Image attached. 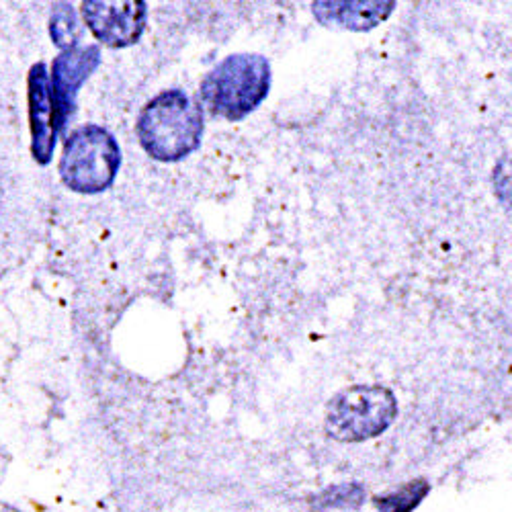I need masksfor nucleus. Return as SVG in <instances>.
<instances>
[{
	"mask_svg": "<svg viewBox=\"0 0 512 512\" xmlns=\"http://www.w3.org/2000/svg\"><path fill=\"white\" fill-rule=\"evenodd\" d=\"M203 132V107L181 89L152 97L136 121L144 152L158 162H179L191 156L201 146Z\"/></svg>",
	"mask_w": 512,
	"mask_h": 512,
	"instance_id": "f257e3e1",
	"label": "nucleus"
},
{
	"mask_svg": "<svg viewBox=\"0 0 512 512\" xmlns=\"http://www.w3.org/2000/svg\"><path fill=\"white\" fill-rule=\"evenodd\" d=\"M271 64L261 54H232L213 66L199 84L201 105L218 119L242 121L267 99Z\"/></svg>",
	"mask_w": 512,
	"mask_h": 512,
	"instance_id": "f03ea898",
	"label": "nucleus"
},
{
	"mask_svg": "<svg viewBox=\"0 0 512 512\" xmlns=\"http://www.w3.org/2000/svg\"><path fill=\"white\" fill-rule=\"evenodd\" d=\"M119 168V142L103 125H80L66 136L58 173L70 191L82 195L103 193L115 183Z\"/></svg>",
	"mask_w": 512,
	"mask_h": 512,
	"instance_id": "7ed1b4c3",
	"label": "nucleus"
},
{
	"mask_svg": "<svg viewBox=\"0 0 512 512\" xmlns=\"http://www.w3.org/2000/svg\"><path fill=\"white\" fill-rule=\"evenodd\" d=\"M398 418L396 396L381 386H353L326 410V433L340 443H363L386 433Z\"/></svg>",
	"mask_w": 512,
	"mask_h": 512,
	"instance_id": "20e7f679",
	"label": "nucleus"
},
{
	"mask_svg": "<svg viewBox=\"0 0 512 512\" xmlns=\"http://www.w3.org/2000/svg\"><path fill=\"white\" fill-rule=\"evenodd\" d=\"M80 11L95 39L109 48L138 44L148 23V5L144 0H121V3L87 0Z\"/></svg>",
	"mask_w": 512,
	"mask_h": 512,
	"instance_id": "39448f33",
	"label": "nucleus"
},
{
	"mask_svg": "<svg viewBox=\"0 0 512 512\" xmlns=\"http://www.w3.org/2000/svg\"><path fill=\"white\" fill-rule=\"evenodd\" d=\"M27 101H29V127H31V154L37 164L48 166L54 158L60 130L56 121L54 99H52L50 72L44 62L33 64L29 70Z\"/></svg>",
	"mask_w": 512,
	"mask_h": 512,
	"instance_id": "423d86ee",
	"label": "nucleus"
},
{
	"mask_svg": "<svg viewBox=\"0 0 512 512\" xmlns=\"http://www.w3.org/2000/svg\"><path fill=\"white\" fill-rule=\"evenodd\" d=\"M101 48L97 44L78 46L66 52H60L52 62L50 82L52 99L56 107V121L60 134L66 132V123L74 113L76 97L84 82L99 68Z\"/></svg>",
	"mask_w": 512,
	"mask_h": 512,
	"instance_id": "0eeeda50",
	"label": "nucleus"
},
{
	"mask_svg": "<svg viewBox=\"0 0 512 512\" xmlns=\"http://www.w3.org/2000/svg\"><path fill=\"white\" fill-rule=\"evenodd\" d=\"M396 3H314V15L322 25H340L351 31H369L386 21Z\"/></svg>",
	"mask_w": 512,
	"mask_h": 512,
	"instance_id": "6e6552de",
	"label": "nucleus"
},
{
	"mask_svg": "<svg viewBox=\"0 0 512 512\" xmlns=\"http://www.w3.org/2000/svg\"><path fill=\"white\" fill-rule=\"evenodd\" d=\"M429 494L431 482L424 478H416L388 492L377 494L373 498V508L375 512H416Z\"/></svg>",
	"mask_w": 512,
	"mask_h": 512,
	"instance_id": "1a4fd4ad",
	"label": "nucleus"
},
{
	"mask_svg": "<svg viewBox=\"0 0 512 512\" xmlns=\"http://www.w3.org/2000/svg\"><path fill=\"white\" fill-rule=\"evenodd\" d=\"M52 44L62 52L78 48L82 37V25L78 21L76 9L70 3H56L50 17Z\"/></svg>",
	"mask_w": 512,
	"mask_h": 512,
	"instance_id": "9d476101",
	"label": "nucleus"
},
{
	"mask_svg": "<svg viewBox=\"0 0 512 512\" xmlns=\"http://www.w3.org/2000/svg\"><path fill=\"white\" fill-rule=\"evenodd\" d=\"M367 498V492L359 484H340L328 488L320 498L318 506L324 510H355Z\"/></svg>",
	"mask_w": 512,
	"mask_h": 512,
	"instance_id": "9b49d317",
	"label": "nucleus"
},
{
	"mask_svg": "<svg viewBox=\"0 0 512 512\" xmlns=\"http://www.w3.org/2000/svg\"><path fill=\"white\" fill-rule=\"evenodd\" d=\"M494 191L496 197L512 209V154L504 156L494 168Z\"/></svg>",
	"mask_w": 512,
	"mask_h": 512,
	"instance_id": "f8f14e48",
	"label": "nucleus"
}]
</instances>
